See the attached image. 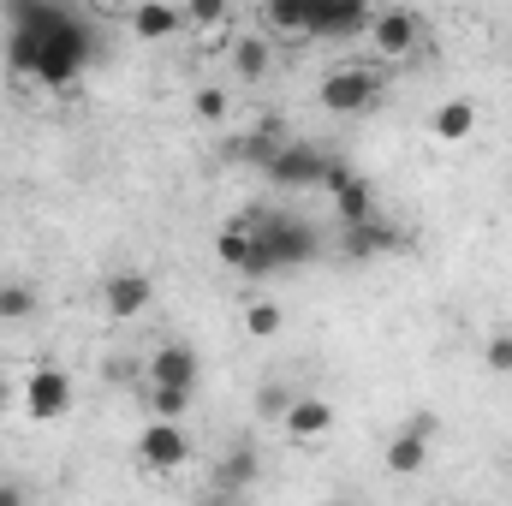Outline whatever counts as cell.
<instances>
[{"instance_id": "cell-1", "label": "cell", "mask_w": 512, "mask_h": 506, "mask_svg": "<svg viewBox=\"0 0 512 506\" xmlns=\"http://www.w3.org/2000/svg\"><path fill=\"white\" fill-rule=\"evenodd\" d=\"M6 24L12 30H24L30 42H36V84L42 90H78V78L90 72V60H96V30H90V18L78 12V6H48V0H18V6H6Z\"/></svg>"}, {"instance_id": "cell-2", "label": "cell", "mask_w": 512, "mask_h": 506, "mask_svg": "<svg viewBox=\"0 0 512 506\" xmlns=\"http://www.w3.org/2000/svg\"><path fill=\"white\" fill-rule=\"evenodd\" d=\"M251 233H256V245L268 251L274 274H280V268H298V262H316V251H322L316 227H310V221H298V215L256 209V215H251Z\"/></svg>"}, {"instance_id": "cell-3", "label": "cell", "mask_w": 512, "mask_h": 506, "mask_svg": "<svg viewBox=\"0 0 512 506\" xmlns=\"http://www.w3.org/2000/svg\"><path fill=\"white\" fill-rule=\"evenodd\" d=\"M316 102L328 114H370L382 102V72H370V66H334L316 84Z\"/></svg>"}, {"instance_id": "cell-4", "label": "cell", "mask_w": 512, "mask_h": 506, "mask_svg": "<svg viewBox=\"0 0 512 506\" xmlns=\"http://www.w3.org/2000/svg\"><path fill=\"white\" fill-rule=\"evenodd\" d=\"M328 149L322 143H310V137H292L262 173H268V185H280V191H316V185H328Z\"/></svg>"}, {"instance_id": "cell-5", "label": "cell", "mask_w": 512, "mask_h": 506, "mask_svg": "<svg viewBox=\"0 0 512 506\" xmlns=\"http://www.w3.org/2000/svg\"><path fill=\"white\" fill-rule=\"evenodd\" d=\"M370 6L364 0H310V42H352L370 36Z\"/></svg>"}, {"instance_id": "cell-6", "label": "cell", "mask_w": 512, "mask_h": 506, "mask_svg": "<svg viewBox=\"0 0 512 506\" xmlns=\"http://www.w3.org/2000/svg\"><path fill=\"white\" fill-rule=\"evenodd\" d=\"M137 465L155 471V477L185 471V465H191V435H185L179 423H149V429L137 435Z\"/></svg>"}, {"instance_id": "cell-7", "label": "cell", "mask_w": 512, "mask_h": 506, "mask_svg": "<svg viewBox=\"0 0 512 506\" xmlns=\"http://www.w3.org/2000/svg\"><path fill=\"white\" fill-rule=\"evenodd\" d=\"M435 429H441V423H435V411H417L411 423H399V429H393V441H387V471H393V477H423Z\"/></svg>"}, {"instance_id": "cell-8", "label": "cell", "mask_w": 512, "mask_h": 506, "mask_svg": "<svg viewBox=\"0 0 512 506\" xmlns=\"http://www.w3.org/2000/svg\"><path fill=\"white\" fill-rule=\"evenodd\" d=\"M66 411H72V376L54 370V364H36V370L24 376V417H30V423H54V417H66Z\"/></svg>"}, {"instance_id": "cell-9", "label": "cell", "mask_w": 512, "mask_h": 506, "mask_svg": "<svg viewBox=\"0 0 512 506\" xmlns=\"http://www.w3.org/2000/svg\"><path fill=\"white\" fill-rule=\"evenodd\" d=\"M143 376H149V387H167V393H197V381H203V358H197V346L167 340V346H155V358L143 364Z\"/></svg>"}, {"instance_id": "cell-10", "label": "cell", "mask_w": 512, "mask_h": 506, "mask_svg": "<svg viewBox=\"0 0 512 506\" xmlns=\"http://www.w3.org/2000/svg\"><path fill=\"white\" fill-rule=\"evenodd\" d=\"M149 304H155V280H149L143 268H120V274L102 280V310H108V322H137Z\"/></svg>"}, {"instance_id": "cell-11", "label": "cell", "mask_w": 512, "mask_h": 506, "mask_svg": "<svg viewBox=\"0 0 512 506\" xmlns=\"http://www.w3.org/2000/svg\"><path fill=\"white\" fill-rule=\"evenodd\" d=\"M328 191H334V209H340V221H346V227L376 221V191H370V179H364V173H352L346 161H328Z\"/></svg>"}, {"instance_id": "cell-12", "label": "cell", "mask_w": 512, "mask_h": 506, "mask_svg": "<svg viewBox=\"0 0 512 506\" xmlns=\"http://www.w3.org/2000/svg\"><path fill=\"white\" fill-rule=\"evenodd\" d=\"M417 42H423L417 12L387 6V12H376V18H370V48H376L382 60H405V54H417Z\"/></svg>"}, {"instance_id": "cell-13", "label": "cell", "mask_w": 512, "mask_h": 506, "mask_svg": "<svg viewBox=\"0 0 512 506\" xmlns=\"http://www.w3.org/2000/svg\"><path fill=\"white\" fill-rule=\"evenodd\" d=\"M256 477H262V453H256V441H233V447L209 465V489H215V495H251Z\"/></svg>"}, {"instance_id": "cell-14", "label": "cell", "mask_w": 512, "mask_h": 506, "mask_svg": "<svg viewBox=\"0 0 512 506\" xmlns=\"http://www.w3.org/2000/svg\"><path fill=\"white\" fill-rule=\"evenodd\" d=\"M280 429H286V441H322V435L334 429V405H328V399H316V393H298V399L286 405Z\"/></svg>"}, {"instance_id": "cell-15", "label": "cell", "mask_w": 512, "mask_h": 506, "mask_svg": "<svg viewBox=\"0 0 512 506\" xmlns=\"http://www.w3.org/2000/svg\"><path fill=\"white\" fill-rule=\"evenodd\" d=\"M126 30L137 36V42H167V36H179V30H185V6L143 0V6H131V12H126Z\"/></svg>"}, {"instance_id": "cell-16", "label": "cell", "mask_w": 512, "mask_h": 506, "mask_svg": "<svg viewBox=\"0 0 512 506\" xmlns=\"http://www.w3.org/2000/svg\"><path fill=\"white\" fill-rule=\"evenodd\" d=\"M227 54H233V72H239L245 84H262V78L274 72V42H268L262 30H256V36H233Z\"/></svg>"}, {"instance_id": "cell-17", "label": "cell", "mask_w": 512, "mask_h": 506, "mask_svg": "<svg viewBox=\"0 0 512 506\" xmlns=\"http://www.w3.org/2000/svg\"><path fill=\"white\" fill-rule=\"evenodd\" d=\"M399 245H405V233L393 221H382V215L364 221V227H346V256H358V262L364 256H387V251H399Z\"/></svg>"}, {"instance_id": "cell-18", "label": "cell", "mask_w": 512, "mask_h": 506, "mask_svg": "<svg viewBox=\"0 0 512 506\" xmlns=\"http://www.w3.org/2000/svg\"><path fill=\"white\" fill-rule=\"evenodd\" d=\"M262 24H268V42L274 36L310 42V0H262Z\"/></svg>"}, {"instance_id": "cell-19", "label": "cell", "mask_w": 512, "mask_h": 506, "mask_svg": "<svg viewBox=\"0 0 512 506\" xmlns=\"http://www.w3.org/2000/svg\"><path fill=\"white\" fill-rule=\"evenodd\" d=\"M286 143H292V137H286L280 120H262V126H251L245 137H239V149H233V155H239V161H251V167H268Z\"/></svg>"}, {"instance_id": "cell-20", "label": "cell", "mask_w": 512, "mask_h": 506, "mask_svg": "<svg viewBox=\"0 0 512 506\" xmlns=\"http://www.w3.org/2000/svg\"><path fill=\"white\" fill-rule=\"evenodd\" d=\"M429 131H435L441 143H465V137L477 131V108H471L465 96H447V102L429 114Z\"/></svg>"}, {"instance_id": "cell-21", "label": "cell", "mask_w": 512, "mask_h": 506, "mask_svg": "<svg viewBox=\"0 0 512 506\" xmlns=\"http://www.w3.org/2000/svg\"><path fill=\"white\" fill-rule=\"evenodd\" d=\"M42 310V292H36V280H24V274H6L0 280V322H30Z\"/></svg>"}, {"instance_id": "cell-22", "label": "cell", "mask_w": 512, "mask_h": 506, "mask_svg": "<svg viewBox=\"0 0 512 506\" xmlns=\"http://www.w3.org/2000/svg\"><path fill=\"white\" fill-rule=\"evenodd\" d=\"M215 256H221V268H245V256H251V215H239V221H227L221 233H215Z\"/></svg>"}, {"instance_id": "cell-23", "label": "cell", "mask_w": 512, "mask_h": 506, "mask_svg": "<svg viewBox=\"0 0 512 506\" xmlns=\"http://www.w3.org/2000/svg\"><path fill=\"white\" fill-rule=\"evenodd\" d=\"M185 24H197L203 36H215V42H221V36H227V24H233V6H227V0H191V6H185Z\"/></svg>"}, {"instance_id": "cell-24", "label": "cell", "mask_w": 512, "mask_h": 506, "mask_svg": "<svg viewBox=\"0 0 512 506\" xmlns=\"http://www.w3.org/2000/svg\"><path fill=\"white\" fill-rule=\"evenodd\" d=\"M280 322H286V316H280V304H268V298H256L251 310H245V334H256V340H274Z\"/></svg>"}, {"instance_id": "cell-25", "label": "cell", "mask_w": 512, "mask_h": 506, "mask_svg": "<svg viewBox=\"0 0 512 506\" xmlns=\"http://www.w3.org/2000/svg\"><path fill=\"white\" fill-rule=\"evenodd\" d=\"M191 114H197L203 126H221V120H227V90H215V84H203V90L191 96Z\"/></svg>"}, {"instance_id": "cell-26", "label": "cell", "mask_w": 512, "mask_h": 506, "mask_svg": "<svg viewBox=\"0 0 512 506\" xmlns=\"http://www.w3.org/2000/svg\"><path fill=\"white\" fill-rule=\"evenodd\" d=\"M149 411H155V423H179V417L191 411V393H167V387H149Z\"/></svg>"}, {"instance_id": "cell-27", "label": "cell", "mask_w": 512, "mask_h": 506, "mask_svg": "<svg viewBox=\"0 0 512 506\" xmlns=\"http://www.w3.org/2000/svg\"><path fill=\"white\" fill-rule=\"evenodd\" d=\"M292 399H298V393H286V387H280V381H268V387H262V393H256V417H262V423H274V429H280V417H286V405H292Z\"/></svg>"}, {"instance_id": "cell-28", "label": "cell", "mask_w": 512, "mask_h": 506, "mask_svg": "<svg viewBox=\"0 0 512 506\" xmlns=\"http://www.w3.org/2000/svg\"><path fill=\"white\" fill-rule=\"evenodd\" d=\"M483 364H489L495 376H512V334H495V340L483 346Z\"/></svg>"}, {"instance_id": "cell-29", "label": "cell", "mask_w": 512, "mask_h": 506, "mask_svg": "<svg viewBox=\"0 0 512 506\" xmlns=\"http://www.w3.org/2000/svg\"><path fill=\"white\" fill-rule=\"evenodd\" d=\"M197 506H251V495H215V489H203Z\"/></svg>"}, {"instance_id": "cell-30", "label": "cell", "mask_w": 512, "mask_h": 506, "mask_svg": "<svg viewBox=\"0 0 512 506\" xmlns=\"http://www.w3.org/2000/svg\"><path fill=\"white\" fill-rule=\"evenodd\" d=\"M0 506H30V495L18 483H0Z\"/></svg>"}, {"instance_id": "cell-31", "label": "cell", "mask_w": 512, "mask_h": 506, "mask_svg": "<svg viewBox=\"0 0 512 506\" xmlns=\"http://www.w3.org/2000/svg\"><path fill=\"white\" fill-rule=\"evenodd\" d=\"M137 376V364H131V358H114V364H108V381H131Z\"/></svg>"}, {"instance_id": "cell-32", "label": "cell", "mask_w": 512, "mask_h": 506, "mask_svg": "<svg viewBox=\"0 0 512 506\" xmlns=\"http://www.w3.org/2000/svg\"><path fill=\"white\" fill-rule=\"evenodd\" d=\"M507 191H512V173H507Z\"/></svg>"}]
</instances>
